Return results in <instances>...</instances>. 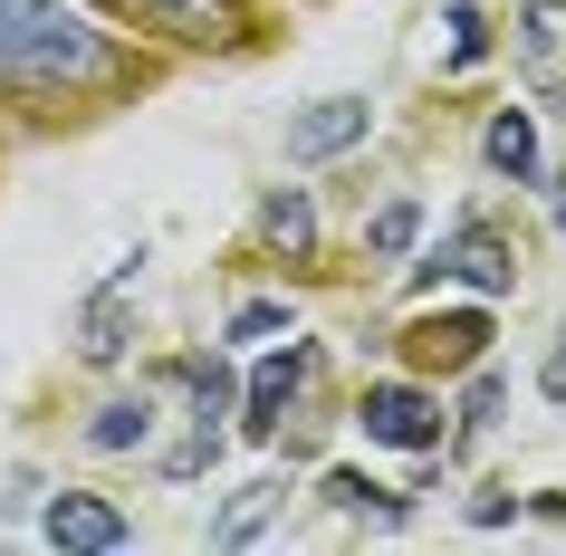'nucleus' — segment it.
I'll list each match as a JSON object with an SVG mask.
<instances>
[{
	"instance_id": "1",
	"label": "nucleus",
	"mask_w": 566,
	"mask_h": 556,
	"mask_svg": "<svg viewBox=\"0 0 566 556\" xmlns=\"http://www.w3.org/2000/svg\"><path fill=\"white\" fill-rule=\"evenodd\" d=\"M116 77V39L77 0H0V87H96Z\"/></svg>"
},
{
	"instance_id": "22",
	"label": "nucleus",
	"mask_w": 566,
	"mask_h": 556,
	"mask_svg": "<svg viewBox=\"0 0 566 556\" xmlns=\"http://www.w3.org/2000/svg\"><path fill=\"white\" fill-rule=\"evenodd\" d=\"M537 10H566V0H537Z\"/></svg>"
},
{
	"instance_id": "19",
	"label": "nucleus",
	"mask_w": 566,
	"mask_h": 556,
	"mask_svg": "<svg viewBox=\"0 0 566 556\" xmlns=\"http://www.w3.org/2000/svg\"><path fill=\"white\" fill-rule=\"evenodd\" d=\"M518 508H528V499H518V490H490V499H471V518H480V527H509V518H518Z\"/></svg>"
},
{
	"instance_id": "4",
	"label": "nucleus",
	"mask_w": 566,
	"mask_h": 556,
	"mask_svg": "<svg viewBox=\"0 0 566 556\" xmlns=\"http://www.w3.org/2000/svg\"><path fill=\"white\" fill-rule=\"evenodd\" d=\"M39 537H49V547H77V556H125L135 547V518H125L116 499H96V490H49Z\"/></svg>"
},
{
	"instance_id": "11",
	"label": "nucleus",
	"mask_w": 566,
	"mask_h": 556,
	"mask_svg": "<svg viewBox=\"0 0 566 556\" xmlns=\"http://www.w3.org/2000/svg\"><path fill=\"white\" fill-rule=\"evenodd\" d=\"M154 30H174V39H192V49H221V39H240L250 20H240V0H135Z\"/></svg>"
},
{
	"instance_id": "20",
	"label": "nucleus",
	"mask_w": 566,
	"mask_h": 556,
	"mask_svg": "<svg viewBox=\"0 0 566 556\" xmlns=\"http://www.w3.org/2000/svg\"><path fill=\"white\" fill-rule=\"evenodd\" d=\"M537 394H547V403H566V326H557V346H547V365H537Z\"/></svg>"
},
{
	"instance_id": "10",
	"label": "nucleus",
	"mask_w": 566,
	"mask_h": 556,
	"mask_svg": "<svg viewBox=\"0 0 566 556\" xmlns=\"http://www.w3.org/2000/svg\"><path fill=\"white\" fill-rule=\"evenodd\" d=\"M135 279H145V250H135V260H125L116 279L87 297V336H77V355H87V365H116V355H125V297H135Z\"/></svg>"
},
{
	"instance_id": "13",
	"label": "nucleus",
	"mask_w": 566,
	"mask_h": 556,
	"mask_svg": "<svg viewBox=\"0 0 566 556\" xmlns=\"http://www.w3.org/2000/svg\"><path fill=\"white\" fill-rule=\"evenodd\" d=\"M154 432H164V403H154V384H135V394H116V403H96L87 451H145Z\"/></svg>"
},
{
	"instance_id": "2",
	"label": "nucleus",
	"mask_w": 566,
	"mask_h": 556,
	"mask_svg": "<svg viewBox=\"0 0 566 556\" xmlns=\"http://www.w3.org/2000/svg\"><path fill=\"white\" fill-rule=\"evenodd\" d=\"M442 279H461V289H480V297L518 289V250H509V231L490 221V211H461V221L442 231V250L413 260V289H442Z\"/></svg>"
},
{
	"instance_id": "12",
	"label": "nucleus",
	"mask_w": 566,
	"mask_h": 556,
	"mask_svg": "<svg viewBox=\"0 0 566 556\" xmlns=\"http://www.w3.org/2000/svg\"><path fill=\"white\" fill-rule=\"evenodd\" d=\"M279 499H289V480H240L231 499H221V508H211V527H202V547H250V537H260L269 527V508H279Z\"/></svg>"
},
{
	"instance_id": "9",
	"label": "nucleus",
	"mask_w": 566,
	"mask_h": 556,
	"mask_svg": "<svg viewBox=\"0 0 566 556\" xmlns=\"http://www.w3.org/2000/svg\"><path fill=\"white\" fill-rule=\"evenodd\" d=\"M317 499H327L336 518H365V527H403V518H413V499L385 490L375 470H327V480H317Z\"/></svg>"
},
{
	"instance_id": "6",
	"label": "nucleus",
	"mask_w": 566,
	"mask_h": 556,
	"mask_svg": "<svg viewBox=\"0 0 566 556\" xmlns=\"http://www.w3.org/2000/svg\"><path fill=\"white\" fill-rule=\"evenodd\" d=\"M365 135H375V96H317V106H298L289 116V164H336V154H356Z\"/></svg>"
},
{
	"instance_id": "21",
	"label": "nucleus",
	"mask_w": 566,
	"mask_h": 556,
	"mask_svg": "<svg viewBox=\"0 0 566 556\" xmlns=\"http://www.w3.org/2000/svg\"><path fill=\"white\" fill-rule=\"evenodd\" d=\"M547 202H557V231H566V174H557V182H547Z\"/></svg>"
},
{
	"instance_id": "5",
	"label": "nucleus",
	"mask_w": 566,
	"mask_h": 556,
	"mask_svg": "<svg viewBox=\"0 0 566 556\" xmlns=\"http://www.w3.org/2000/svg\"><path fill=\"white\" fill-rule=\"evenodd\" d=\"M490 307H432V317H413L403 326V355L413 365H432V375H471L480 355H490Z\"/></svg>"
},
{
	"instance_id": "17",
	"label": "nucleus",
	"mask_w": 566,
	"mask_h": 556,
	"mask_svg": "<svg viewBox=\"0 0 566 556\" xmlns=\"http://www.w3.org/2000/svg\"><path fill=\"white\" fill-rule=\"evenodd\" d=\"M221 336H231V346H269V336H289V297H240Z\"/></svg>"
},
{
	"instance_id": "3",
	"label": "nucleus",
	"mask_w": 566,
	"mask_h": 556,
	"mask_svg": "<svg viewBox=\"0 0 566 556\" xmlns=\"http://www.w3.org/2000/svg\"><path fill=\"white\" fill-rule=\"evenodd\" d=\"M356 432L375 441V451H442V394L432 384H365L356 403Z\"/></svg>"
},
{
	"instance_id": "16",
	"label": "nucleus",
	"mask_w": 566,
	"mask_h": 556,
	"mask_svg": "<svg viewBox=\"0 0 566 556\" xmlns=\"http://www.w3.org/2000/svg\"><path fill=\"white\" fill-rule=\"evenodd\" d=\"M500 412H509V384L480 365V375L461 384V441H490V432H500Z\"/></svg>"
},
{
	"instance_id": "14",
	"label": "nucleus",
	"mask_w": 566,
	"mask_h": 556,
	"mask_svg": "<svg viewBox=\"0 0 566 556\" xmlns=\"http://www.w3.org/2000/svg\"><path fill=\"white\" fill-rule=\"evenodd\" d=\"M260 231L269 250H289V260H317V202H307V182H279L260 202Z\"/></svg>"
},
{
	"instance_id": "7",
	"label": "nucleus",
	"mask_w": 566,
	"mask_h": 556,
	"mask_svg": "<svg viewBox=\"0 0 566 556\" xmlns=\"http://www.w3.org/2000/svg\"><path fill=\"white\" fill-rule=\"evenodd\" d=\"M307 375H317V346H307L298 326H289V346H279V355H260V375H250V412H240V432H250V441H269L279 422H289V394H298Z\"/></svg>"
},
{
	"instance_id": "15",
	"label": "nucleus",
	"mask_w": 566,
	"mask_h": 556,
	"mask_svg": "<svg viewBox=\"0 0 566 556\" xmlns=\"http://www.w3.org/2000/svg\"><path fill=\"white\" fill-rule=\"evenodd\" d=\"M413 240H422V202H385L365 221V250L375 260H413Z\"/></svg>"
},
{
	"instance_id": "18",
	"label": "nucleus",
	"mask_w": 566,
	"mask_h": 556,
	"mask_svg": "<svg viewBox=\"0 0 566 556\" xmlns=\"http://www.w3.org/2000/svg\"><path fill=\"white\" fill-rule=\"evenodd\" d=\"M480 49H490L480 10H471V0H451V67H480Z\"/></svg>"
},
{
	"instance_id": "8",
	"label": "nucleus",
	"mask_w": 566,
	"mask_h": 556,
	"mask_svg": "<svg viewBox=\"0 0 566 556\" xmlns=\"http://www.w3.org/2000/svg\"><path fill=\"white\" fill-rule=\"evenodd\" d=\"M480 164H490L500 182H547V145H537V116H528V106H500V116H490Z\"/></svg>"
}]
</instances>
